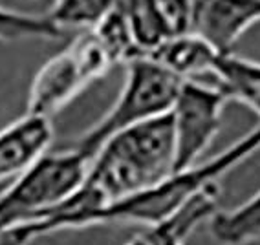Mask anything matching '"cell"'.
<instances>
[{
	"mask_svg": "<svg viewBox=\"0 0 260 245\" xmlns=\"http://www.w3.org/2000/svg\"><path fill=\"white\" fill-rule=\"evenodd\" d=\"M35 238H39L37 231L33 229L31 223H26L0 232V245H28Z\"/></svg>",
	"mask_w": 260,
	"mask_h": 245,
	"instance_id": "9a60e30c",
	"label": "cell"
},
{
	"mask_svg": "<svg viewBox=\"0 0 260 245\" xmlns=\"http://www.w3.org/2000/svg\"><path fill=\"white\" fill-rule=\"evenodd\" d=\"M121 8L125 10L141 55L159 41L176 33L165 11L163 0H123Z\"/></svg>",
	"mask_w": 260,
	"mask_h": 245,
	"instance_id": "7c38bea8",
	"label": "cell"
},
{
	"mask_svg": "<svg viewBox=\"0 0 260 245\" xmlns=\"http://www.w3.org/2000/svg\"><path fill=\"white\" fill-rule=\"evenodd\" d=\"M88 159L74 147L44 152L0 194V232L41 222L83 183Z\"/></svg>",
	"mask_w": 260,
	"mask_h": 245,
	"instance_id": "277c9868",
	"label": "cell"
},
{
	"mask_svg": "<svg viewBox=\"0 0 260 245\" xmlns=\"http://www.w3.org/2000/svg\"><path fill=\"white\" fill-rule=\"evenodd\" d=\"M145 231L149 232L150 238L156 241V245H185L183 241L176 240L174 236L167 234V232H163V231H158V229H145Z\"/></svg>",
	"mask_w": 260,
	"mask_h": 245,
	"instance_id": "2e32d148",
	"label": "cell"
},
{
	"mask_svg": "<svg viewBox=\"0 0 260 245\" xmlns=\"http://www.w3.org/2000/svg\"><path fill=\"white\" fill-rule=\"evenodd\" d=\"M228 101V95L213 81H183L171 110L174 170L200 163L218 135Z\"/></svg>",
	"mask_w": 260,
	"mask_h": 245,
	"instance_id": "8992f818",
	"label": "cell"
},
{
	"mask_svg": "<svg viewBox=\"0 0 260 245\" xmlns=\"http://www.w3.org/2000/svg\"><path fill=\"white\" fill-rule=\"evenodd\" d=\"M64 35V29L57 26L48 13H22V11H15L0 6V42L4 44L29 41V39L55 41Z\"/></svg>",
	"mask_w": 260,
	"mask_h": 245,
	"instance_id": "4fadbf2b",
	"label": "cell"
},
{
	"mask_svg": "<svg viewBox=\"0 0 260 245\" xmlns=\"http://www.w3.org/2000/svg\"><path fill=\"white\" fill-rule=\"evenodd\" d=\"M256 150H260V125H256L233 145H229L218 156L205 159L204 163H196L189 168L172 170L169 176L147 187L138 194L128 196L98 211L90 216L86 227L130 223V225L152 229L171 218L192 196H196L209 185L220 183L223 176H228L238 165L249 159Z\"/></svg>",
	"mask_w": 260,
	"mask_h": 245,
	"instance_id": "7a4b0ae2",
	"label": "cell"
},
{
	"mask_svg": "<svg viewBox=\"0 0 260 245\" xmlns=\"http://www.w3.org/2000/svg\"><path fill=\"white\" fill-rule=\"evenodd\" d=\"M143 55L183 81H204V77L213 79L214 66L222 53L198 31L185 29L165 37Z\"/></svg>",
	"mask_w": 260,
	"mask_h": 245,
	"instance_id": "ba28073f",
	"label": "cell"
},
{
	"mask_svg": "<svg viewBox=\"0 0 260 245\" xmlns=\"http://www.w3.org/2000/svg\"><path fill=\"white\" fill-rule=\"evenodd\" d=\"M260 22V0H194V29L220 53H229L235 42Z\"/></svg>",
	"mask_w": 260,
	"mask_h": 245,
	"instance_id": "52a82bcc",
	"label": "cell"
},
{
	"mask_svg": "<svg viewBox=\"0 0 260 245\" xmlns=\"http://www.w3.org/2000/svg\"><path fill=\"white\" fill-rule=\"evenodd\" d=\"M117 64L93 29L81 33L66 48L44 62L35 74L28 93V114L51 119L81 92Z\"/></svg>",
	"mask_w": 260,
	"mask_h": 245,
	"instance_id": "5b68a950",
	"label": "cell"
},
{
	"mask_svg": "<svg viewBox=\"0 0 260 245\" xmlns=\"http://www.w3.org/2000/svg\"><path fill=\"white\" fill-rule=\"evenodd\" d=\"M213 83L218 84L229 101H237L260 117V62L222 53L216 60Z\"/></svg>",
	"mask_w": 260,
	"mask_h": 245,
	"instance_id": "30bf717a",
	"label": "cell"
},
{
	"mask_svg": "<svg viewBox=\"0 0 260 245\" xmlns=\"http://www.w3.org/2000/svg\"><path fill=\"white\" fill-rule=\"evenodd\" d=\"M174 170L171 112L108 137L90 157L83 183L44 220L31 223L39 236L86 227L90 216L134 196Z\"/></svg>",
	"mask_w": 260,
	"mask_h": 245,
	"instance_id": "6da1fadb",
	"label": "cell"
},
{
	"mask_svg": "<svg viewBox=\"0 0 260 245\" xmlns=\"http://www.w3.org/2000/svg\"><path fill=\"white\" fill-rule=\"evenodd\" d=\"M123 0H53L48 15L64 29H90L119 8Z\"/></svg>",
	"mask_w": 260,
	"mask_h": 245,
	"instance_id": "5bb4252c",
	"label": "cell"
},
{
	"mask_svg": "<svg viewBox=\"0 0 260 245\" xmlns=\"http://www.w3.org/2000/svg\"><path fill=\"white\" fill-rule=\"evenodd\" d=\"M125 245H156V241L150 238V234L147 231L141 232V234H136L134 238H130Z\"/></svg>",
	"mask_w": 260,
	"mask_h": 245,
	"instance_id": "e0dca14e",
	"label": "cell"
},
{
	"mask_svg": "<svg viewBox=\"0 0 260 245\" xmlns=\"http://www.w3.org/2000/svg\"><path fill=\"white\" fill-rule=\"evenodd\" d=\"M53 141L51 119L35 114L15 119L0 130V181L15 178L39 156L50 150Z\"/></svg>",
	"mask_w": 260,
	"mask_h": 245,
	"instance_id": "9c48e42d",
	"label": "cell"
},
{
	"mask_svg": "<svg viewBox=\"0 0 260 245\" xmlns=\"http://www.w3.org/2000/svg\"><path fill=\"white\" fill-rule=\"evenodd\" d=\"M211 232L223 245H246L260 238V190L238 207L216 213Z\"/></svg>",
	"mask_w": 260,
	"mask_h": 245,
	"instance_id": "8fae6325",
	"label": "cell"
},
{
	"mask_svg": "<svg viewBox=\"0 0 260 245\" xmlns=\"http://www.w3.org/2000/svg\"><path fill=\"white\" fill-rule=\"evenodd\" d=\"M125 66V81L116 101L74 145L88 161L114 134L169 114L183 84V79L147 55L134 57Z\"/></svg>",
	"mask_w": 260,
	"mask_h": 245,
	"instance_id": "3957f363",
	"label": "cell"
}]
</instances>
